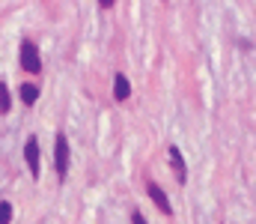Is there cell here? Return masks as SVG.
<instances>
[{
    "instance_id": "1",
    "label": "cell",
    "mask_w": 256,
    "mask_h": 224,
    "mask_svg": "<svg viewBox=\"0 0 256 224\" xmlns=\"http://www.w3.org/2000/svg\"><path fill=\"white\" fill-rule=\"evenodd\" d=\"M21 66H24V72H30V75H39V72H42V57H39V48H36L30 39H24V42H21Z\"/></svg>"
},
{
    "instance_id": "2",
    "label": "cell",
    "mask_w": 256,
    "mask_h": 224,
    "mask_svg": "<svg viewBox=\"0 0 256 224\" xmlns=\"http://www.w3.org/2000/svg\"><path fill=\"white\" fill-rule=\"evenodd\" d=\"M54 149H57V173H60V179H66V173H68V141H66V135H57V141H54Z\"/></svg>"
},
{
    "instance_id": "3",
    "label": "cell",
    "mask_w": 256,
    "mask_h": 224,
    "mask_svg": "<svg viewBox=\"0 0 256 224\" xmlns=\"http://www.w3.org/2000/svg\"><path fill=\"white\" fill-rule=\"evenodd\" d=\"M24 158H27V164H30V173L39 179V167H42V161H39V141H36V138L27 141V147H24Z\"/></svg>"
},
{
    "instance_id": "4",
    "label": "cell",
    "mask_w": 256,
    "mask_h": 224,
    "mask_svg": "<svg viewBox=\"0 0 256 224\" xmlns=\"http://www.w3.org/2000/svg\"><path fill=\"white\" fill-rule=\"evenodd\" d=\"M167 152H170V164H173L176 179H179V182H185V179H188V164H185V158H182L179 147H167Z\"/></svg>"
},
{
    "instance_id": "5",
    "label": "cell",
    "mask_w": 256,
    "mask_h": 224,
    "mask_svg": "<svg viewBox=\"0 0 256 224\" xmlns=\"http://www.w3.org/2000/svg\"><path fill=\"white\" fill-rule=\"evenodd\" d=\"M149 197H152V203H155L164 215H173V206H170V200H167V194H164V188H161V185L149 182Z\"/></svg>"
},
{
    "instance_id": "6",
    "label": "cell",
    "mask_w": 256,
    "mask_h": 224,
    "mask_svg": "<svg viewBox=\"0 0 256 224\" xmlns=\"http://www.w3.org/2000/svg\"><path fill=\"white\" fill-rule=\"evenodd\" d=\"M128 96H131V84H128L126 75H116L114 78V99L116 102H126Z\"/></svg>"
},
{
    "instance_id": "7",
    "label": "cell",
    "mask_w": 256,
    "mask_h": 224,
    "mask_svg": "<svg viewBox=\"0 0 256 224\" xmlns=\"http://www.w3.org/2000/svg\"><path fill=\"white\" fill-rule=\"evenodd\" d=\"M21 99H24V105H36V99H39V87H33V84H21Z\"/></svg>"
},
{
    "instance_id": "8",
    "label": "cell",
    "mask_w": 256,
    "mask_h": 224,
    "mask_svg": "<svg viewBox=\"0 0 256 224\" xmlns=\"http://www.w3.org/2000/svg\"><path fill=\"white\" fill-rule=\"evenodd\" d=\"M9 108H12V99H9V87L0 81V114H9Z\"/></svg>"
},
{
    "instance_id": "9",
    "label": "cell",
    "mask_w": 256,
    "mask_h": 224,
    "mask_svg": "<svg viewBox=\"0 0 256 224\" xmlns=\"http://www.w3.org/2000/svg\"><path fill=\"white\" fill-rule=\"evenodd\" d=\"M12 221V206L6 200H0V224H9Z\"/></svg>"
},
{
    "instance_id": "10",
    "label": "cell",
    "mask_w": 256,
    "mask_h": 224,
    "mask_svg": "<svg viewBox=\"0 0 256 224\" xmlns=\"http://www.w3.org/2000/svg\"><path fill=\"white\" fill-rule=\"evenodd\" d=\"M131 224H146V218H143L140 212H134V215H131Z\"/></svg>"
}]
</instances>
